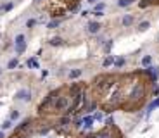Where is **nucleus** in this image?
I'll return each mask as SVG.
<instances>
[{"mask_svg": "<svg viewBox=\"0 0 159 138\" xmlns=\"http://www.w3.org/2000/svg\"><path fill=\"white\" fill-rule=\"evenodd\" d=\"M140 64L144 66V67H149V66H152V55H144L142 57V61H140Z\"/></svg>", "mask_w": 159, "mask_h": 138, "instance_id": "nucleus-9", "label": "nucleus"}, {"mask_svg": "<svg viewBox=\"0 0 159 138\" xmlns=\"http://www.w3.org/2000/svg\"><path fill=\"white\" fill-rule=\"evenodd\" d=\"M36 24H38V19H35V17H31V19L26 21V28H28V29H33Z\"/></svg>", "mask_w": 159, "mask_h": 138, "instance_id": "nucleus-16", "label": "nucleus"}, {"mask_svg": "<svg viewBox=\"0 0 159 138\" xmlns=\"http://www.w3.org/2000/svg\"><path fill=\"white\" fill-rule=\"evenodd\" d=\"M126 64V57H118V59H114V67H118V69H121L123 66Z\"/></svg>", "mask_w": 159, "mask_h": 138, "instance_id": "nucleus-11", "label": "nucleus"}, {"mask_svg": "<svg viewBox=\"0 0 159 138\" xmlns=\"http://www.w3.org/2000/svg\"><path fill=\"white\" fill-rule=\"evenodd\" d=\"M61 22H62L61 19H52V21L48 22V29H57V28L61 26Z\"/></svg>", "mask_w": 159, "mask_h": 138, "instance_id": "nucleus-14", "label": "nucleus"}, {"mask_svg": "<svg viewBox=\"0 0 159 138\" xmlns=\"http://www.w3.org/2000/svg\"><path fill=\"white\" fill-rule=\"evenodd\" d=\"M81 74H83V69H80V67H73V69L68 71V78L69 80H78Z\"/></svg>", "mask_w": 159, "mask_h": 138, "instance_id": "nucleus-5", "label": "nucleus"}, {"mask_svg": "<svg viewBox=\"0 0 159 138\" xmlns=\"http://www.w3.org/2000/svg\"><path fill=\"white\" fill-rule=\"evenodd\" d=\"M16 100H21V102H29V100H31V92H29V88H23V90L16 92Z\"/></svg>", "mask_w": 159, "mask_h": 138, "instance_id": "nucleus-3", "label": "nucleus"}, {"mask_svg": "<svg viewBox=\"0 0 159 138\" xmlns=\"http://www.w3.org/2000/svg\"><path fill=\"white\" fill-rule=\"evenodd\" d=\"M133 2H135V0H116V5L123 9V7H128V5H132Z\"/></svg>", "mask_w": 159, "mask_h": 138, "instance_id": "nucleus-15", "label": "nucleus"}, {"mask_svg": "<svg viewBox=\"0 0 159 138\" xmlns=\"http://www.w3.org/2000/svg\"><path fill=\"white\" fill-rule=\"evenodd\" d=\"M100 29H102V22L100 21H88L87 22V31L90 35H99Z\"/></svg>", "mask_w": 159, "mask_h": 138, "instance_id": "nucleus-2", "label": "nucleus"}, {"mask_svg": "<svg viewBox=\"0 0 159 138\" xmlns=\"http://www.w3.org/2000/svg\"><path fill=\"white\" fill-rule=\"evenodd\" d=\"M16 67H19V61H17V55H16V57H12V59L9 61V64H7V69H16Z\"/></svg>", "mask_w": 159, "mask_h": 138, "instance_id": "nucleus-13", "label": "nucleus"}, {"mask_svg": "<svg viewBox=\"0 0 159 138\" xmlns=\"http://www.w3.org/2000/svg\"><path fill=\"white\" fill-rule=\"evenodd\" d=\"M149 28H151V21H147V19H144V21H140L137 24V29L139 31H147Z\"/></svg>", "mask_w": 159, "mask_h": 138, "instance_id": "nucleus-8", "label": "nucleus"}, {"mask_svg": "<svg viewBox=\"0 0 159 138\" xmlns=\"http://www.w3.org/2000/svg\"><path fill=\"white\" fill-rule=\"evenodd\" d=\"M114 64V55H106V59H104V62H102V67H111Z\"/></svg>", "mask_w": 159, "mask_h": 138, "instance_id": "nucleus-10", "label": "nucleus"}, {"mask_svg": "<svg viewBox=\"0 0 159 138\" xmlns=\"http://www.w3.org/2000/svg\"><path fill=\"white\" fill-rule=\"evenodd\" d=\"M107 7V3L106 2H97L95 5H93V12H104V9Z\"/></svg>", "mask_w": 159, "mask_h": 138, "instance_id": "nucleus-12", "label": "nucleus"}, {"mask_svg": "<svg viewBox=\"0 0 159 138\" xmlns=\"http://www.w3.org/2000/svg\"><path fill=\"white\" fill-rule=\"evenodd\" d=\"M48 45H52V47H61V45H64V40H62L61 36H52V38L48 40Z\"/></svg>", "mask_w": 159, "mask_h": 138, "instance_id": "nucleus-7", "label": "nucleus"}, {"mask_svg": "<svg viewBox=\"0 0 159 138\" xmlns=\"http://www.w3.org/2000/svg\"><path fill=\"white\" fill-rule=\"evenodd\" d=\"M10 128H12V121H10V119H5V121L2 123V126H0L2 131H7V130H10Z\"/></svg>", "mask_w": 159, "mask_h": 138, "instance_id": "nucleus-17", "label": "nucleus"}, {"mask_svg": "<svg viewBox=\"0 0 159 138\" xmlns=\"http://www.w3.org/2000/svg\"><path fill=\"white\" fill-rule=\"evenodd\" d=\"M14 50H16V55H21L26 50V36H24V33L16 35V38H14Z\"/></svg>", "mask_w": 159, "mask_h": 138, "instance_id": "nucleus-1", "label": "nucleus"}, {"mask_svg": "<svg viewBox=\"0 0 159 138\" xmlns=\"http://www.w3.org/2000/svg\"><path fill=\"white\" fill-rule=\"evenodd\" d=\"M87 2H88V3H92V5H95V3H97L99 0H87Z\"/></svg>", "mask_w": 159, "mask_h": 138, "instance_id": "nucleus-20", "label": "nucleus"}, {"mask_svg": "<svg viewBox=\"0 0 159 138\" xmlns=\"http://www.w3.org/2000/svg\"><path fill=\"white\" fill-rule=\"evenodd\" d=\"M135 24V16L133 14H125L123 17H121V26L123 28H130V26H133Z\"/></svg>", "mask_w": 159, "mask_h": 138, "instance_id": "nucleus-4", "label": "nucleus"}, {"mask_svg": "<svg viewBox=\"0 0 159 138\" xmlns=\"http://www.w3.org/2000/svg\"><path fill=\"white\" fill-rule=\"evenodd\" d=\"M14 5H16V2H14V0H7L5 3H2V5H0V12H2V14H5V12L12 10V7H14Z\"/></svg>", "mask_w": 159, "mask_h": 138, "instance_id": "nucleus-6", "label": "nucleus"}, {"mask_svg": "<svg viewBox=\"0 0 159 138\" xmlns=\"http://www.w3.org/2000/svg\"><path fill=\"white\" fill-rule=\"evenodd\" d=\"M26 66H28V67H35V69H36V67H38V61H36L35 57H31V59H28V61H26Z\"/></svg>", "mask_w": 159, "mask_h": 138, "instance_id": "nucleus-18", "label": "nucleus"}, {"mask_svg": "<svg viewBox=\"0 0 159 138\" xmlns=\"http://www.w3.org/2000/svg\"><path fill=\"white\" fill-rule=\"evenodd\" d=\"M0 74H2V71H0Z\"/></svg>", "mask_w": 159, "mask_h": 138, "instance_id": "nucleus-22", "label": "nucleus"}, {"mask_svg": "<svg viewBox=\"0 0 159 138\" xmlns=\"http://www.w3.org/2000/svg\"><path fill=\"white\" fill-rule=\"evenodd\" d=\"M0 138H5V133H3L2 130H0Z\"/></svg>", "mask_w": 159, "mask_h": 138, "instance_id": "nucleus-21", "label": "nucleus"}, {"mask_svg": "<svg viewBox=\"0 0 159 138\" xmlns=\"http://www.w3.org/2000/svg\"><path fill=\"white\" fill-rule=\"evenodd\" d=\"M19 118H21V112H19L17 109H16V111H12V114H10V118H9V119H10V121L14 123V121H17Z\"/></svg>", "mask_w": 159, "mask_h": 138, "instance_id": "nucleus-19", "label": "nucleus"}]
</instances>
